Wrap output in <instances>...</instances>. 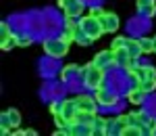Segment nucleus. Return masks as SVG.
Here are the masks:
<instances>
[{"mask_svg":"<svg viewBox=\"0 0 156 136\" xmlns=\"http://www.w3.org/2000/svg\"><path fill=\"white\" fill-rule=\"evenodd\" d=\"M110 48L117 50V48H125L129 55H131L133 59H137L140 55H142V48H140V42L137 40H133V38H123V36H117L112 42H110Z\"/></svg>","mask_w":156,"mask_h":136,"instance_id":"nucleus-4","label":"nucleus"},{"mask_svg":"<svg viewBox=\"0 0 156 136\" xmlns=\"http://www.w3.org/2000/svg\"><path fill=\"white\" fill-rule=\"evenodd\" d=\"M135 4H137V11L148 19H152L156 15V0H137Z\"/></svg>","mask_w":156,"mask_h":136,"instance_id":"nucleus-14","label":"nucleus"},{"mask_svg":"<svg viewBox=\"0 0 156 136\" xmlns=\"http://www.w3.org/2000/svg\"><path fill=\"white\" fill-rule=\"evenodd\" d=\"M77 71H79V65H67L62 69V74H60V80H67L69 74H77Z\"/></svg>","mask_w":156,"mask_h":136,"instance_id":"nucleus-24","label":"nucleus"},{"mask_svg":"<svg viewBox=\"0 0 156 136\" xmlns=\"http://www.w3.org/2000/svg\"><path fill=\"white\" fill-rule=\"evenodd\" d=\"M73 38H75V44H79V46H90V44H92V40L85 36V34L81 32V29H79V27L73 32Z\"/></svg>","mask_w":156,"mask_h":136,"instance_id":"nucleus-19","label":"nucleus"},{"mask_svg":"<svg viewBox=\"0 0 156 136\" xmlns=\"http://www.w3.org/2000/svg\"><path fill=\"white\" fill-rule=\"evenodd\" d=\"M140 48H142V55H150L154 52V40L152 38H140Z\"/></svg>","mask_w":156,"mask_h":136,"instance_id":"nucleus-18","label":"nucleus"},{"mask_svg":"<svg viewBox=\"0 0 156 136\" xmlns=\"http://www.w3.org/2000/svg\"><path fill=\"white\" fill-rule=\"evenodd\" d=\"M60 9L65 11V17H81V13L85 9V2L83 0H56Z\"/></svg>","mask_w":156,"mask_h":136,"instance_id":"nucleus-5","label":"nucleus"},{"mask_svg":"<svg viewBox=\"0 0 156 136\" xmlns=\"http://www.w3.org/2000/svg\"><path fill=\"white\" fill-rule=\"evenodd\" d=\"M6 113H9V117H11V122H12V128H19V124H21V113H19V109L11 107V109H6Z\"/></svg>","mask_w":156,"mask_h":136,"instance_id":"nucleus-21","label":"nucleus"},{"mask_svg":"<svg viewBox=\"0 0 156 136\" xmlns=\"http://www.w3.org/2000/svg\"><path fill=\"white\" fill-rule=\"evenodd\" d=\"M77 74L81 75L83 86L90 88V90H98L100 86H104V69L96 67L94 63H87L85 67H79Z\"/></svg>","mask_w":156,"mask_h":136,"instance_id":"nucleus-1","label":"nucleus"},{"mask_svg":"<svg viewBox=\"0 0 156 136\" xmlns=\"http://www.w3.org/2000/svg\"><path fill=\"white\" fill-rule=\"evenodd\" d=\"M104 13H106V11H104L102 6H92V9H90V15H92V17H98V19H100Z\"/></svg>","mask_w":156,"mask_h":136,"instance_id":"nucleus-27","label":"nucleus"},{"mask_svg":"<svg viewBox=\"0 0 156 136\" xmlns=\"http://www.w3.org/2000/svg\"><path fill=\"white\" fill-rule=\"evenodd\" d=\"M12 46H17V34L11 36L9 40H4V42H0V48H2V50H11Z\"/></svg>","mask_w":156,"mask_h":136,"instance_id":"nucleus-23","label":"nucleus"},{"mask_svg":"<svg viewBox=\"0 0 156 136\" xmlns=\"http://www.w3.org/2000/svg\"><path fill=\"white\" fill-rule=\"evenodd\" d=\"M92 63L100 67V69H106V67H115V50H100L96 52V57L92 59Z\"/></svg>","mask_w":156,"mask_h":136,"instance_id":"nucleus-9","label":"nucleus"},{"mask_svg":"<svg viewBox=\"0 0 156 136\" xmlns=\"http://www.w3.org/2000/svg\"><path fill=\"white\" fill-rule=\"evenodd\" d=\"M104 124H106V117H100V115L96 113L94 124H92V128H94V136H104Z\"/></svg>","mask_w":156,"mask_h":136,"instance_id":"nucleus-17","label":"nucleus"},{"mask_svg":"<svg viewBox=\"0 0 156 136\" xmlns=\"http://www.w3.org/2000/svg\"><path fill=\"white\" fill-rule=\"evenodd\" d=\"M152 40H154V52H156V38H152Z\"/></svg>","mask_w":156,"mask_h":136,"instance_id":"nucleus-29","label":"nucleus"},{"mask_svg":"<svg viewBox=\"0 0 156 136\" xmlns=\"http://www.w3.org/2000/svg\"><path fill=\"white\" fill-rule=\"evenodd\" d=\"M0 36H2L0 42H4V40H9L11 36H15V34H12V29H11V25L6 23V21H0Z\"/></svg>","mask_w":156,"mask_h":136,"instance_id":"nucleus-22","label":"nucleus"},{"mask_svg":"<svg viewBox=\"0 0 156 136\" xmlns=\"http://www.w3.org/2000/svg\"><path fill=\"white\" fill-rule=\"evenodd\" d=\"M94 99L98 100V105H102V107H115L117 103H119V96H117V92L115 90H110L106 86H100L94 92Z\"/></svg>","mask_w":156,"mask_h":136,"instance_id":"nucleus-6","label":"nucleus"},{"mask_svg":"<svg viewBox=\"0 0 156 136\" xmlns=\"http://www.w3.org/2000/svg\"><path fill=\"white\" fill-rule=\"evenodd\" d=\"M79 113V109H77V103H75V99H65L60 100V117L67 122V126L71 124L73 119H75V115Z\"/></svg>","mask_w":156,"mask_h":136,"instance_id":"nucleus-7","label":"nucleus"},{"mask_svg":"<svg viewBox=\"0 0 156 136\" xmlns=\"http://www.w3.org/2000/svg\"><path fill=\"white\" fill-rule=\"evenodd\" d=\"M100 23H102V27H104V32L106 34H115V32H119V15L117 13H112V11H106L102 17H100Z\"/></svg>","mask_w":156,"mask_h":136,"instance_id":"nucleus-8","label":"nucleus"},{"mask_svg":"<svg viewBox=\"0 0 156 136\" xmlns=\"http://www.w3.org/2000/svg\"><path fill=\"white\" fill-rule=\"evenodd\" d=\"M34 42L31 36H17V46H29Z\"/></svg>","mask_w":156,"mask_h":136,"instance_id":"nucleus-26","label":"nucleus"},{"mask_svg":"<svg viewBox=\"0 0 156 136\" xmlns=\"http://www.w3.org/2000/svg\"><path fill=\"white\" fill-rule=\"evenodd\" d=\"M37 132L34 130V128H27V130H15L11 136H36Z\"/></svg>","mask_w":156,"mask_h":136,"instance_id":"nucleus-25","label":"nucleus"},{"mask_svg":"<svg viewBox=\"0 0 156 136\" xmlns=\"http://www.w3.org/2000/svg\"><path fill=\"white\" fill-rule=\"evenodd\" d=\"M115 65H117V67H123V69L127 71V69L135 67V59H133L125 48H117L115 50Z\"/></svg>","mask_w":156,"mask_h":136,"instance_id":"nucleus-11","label":"nucleus"},{"mask_svg":"<svg viewBox=\"0 0 156 136\" xmlns=\"http://www.w3.org/2000/svg\"><path fill=\"white\" fill-rule=\"evenodd\" d=\"M77 23H79V29H81V32H83L92 42H96L102 34H106L98 17H92V15H87V17H79V21H77Z\"/></svg>","mask_w":156,"mask_h":136,"instance_id":"nucleus-3","label":"nucleus"},{"mask_svg":"<svg viewBox=\"0 0 156 136\" xmlns=\"http://www.w3.org/2000/svg\"><path fill=\"white\" fill-rule=\"evenodd\" d=\"M127 100L133 103V105H142V103L146 100V92H144V90H140L137 86H133L131 90L127 92Z\"/></svg>","mask_w":156,"mask_h":136,"instance_id":"nucleus-15","label":"nucleus"},{"mask_svg":"<svg viewBox=\"0 0 156 136\" xmlns=\"http://www.w3.org/2000/svg\"><path fill=\"white\" fill-rule=\"evenodd\" d=\"M123 124L119 122V117H106L104 124V136H121Z\"/></svg>","mask_w":156,"mask_h":136,"instance_id":"nucleus-13","label":"nucleus"},{"mask_svg":"<svg viewBox=\"0 0 156 136\" xmlns=\"http://www.w3.org/2000/svg\"><path fill=\"white\" fill-rule=\"evenodd\" d=\"M137 88L144 90L146 94H150V92H154V90H156V80H152V77H150V80H140Z\"/></svg>","mask_w":156,"mask_h":136,"instance_id":"nucleus-20","label":"nucleus"},{"mask_svg":"<svg viewBox=\"0 0 156 136\" xmlns=\"http://www.w3.org/2000/svg\"><path fill=\"white\" fill-rule=\"evenodd\" d=\"M67 132L69 136H94V128L83 122H71L67 126Z\"/></svg>","mask_w":156,"mask_h":136,"instance_id":"nucleus-12","label":"nucleus"},{"mask_svg":"<svg viewBox=\"0 0 156 136\" xmlns=\"http://www.w3.org/2000/svg\"><path fill=\"white\" fill-rule=\"evenodd\" d=\"M69 46H71V44H69L62 36H50V38H46V40L42 42L44 52H46L48 57H52V59H62V57L69 52Z\"/></svg>","mask_w":156,"mask_h":136,"instance_id":"nucleus-2","label":"nucleus"},{"mask_svg":"<svg viewBox=\"0 0 156 136\" xmlns=\"http://www.w3.org/2000/svg\"><path fill=\"white\" fill-rule=\"evenodd\" d=\"M11 130H12V122H11V117H9V113L6 111H2L0 113V134H11Z\"/></svg>","mask_w":156,"mask_h":136,"instance_id":"nucleus-16","label":"nucleus"},{"mask_svg":"<svg viewBox=\"0 0 156 136\" xmlns=\"http://www.w3.org/2000/svg\"><path fill=\"white\" fill-rule=\"evenodd\" d=\"M50 113H52V115H58L60 113V103H52V105H50Z\"/></svg>","mask_w":156,"mask_h":136,"instance_id":"nucleus-28","label":"nucleus"},{"mask_svg":"<svg viewBox=\"0 0 156 136\" xmlns=\"http://www.w3.org/2000/svg\"><path fill=\"white\" fill-rule=\"evenodd\" d=\"M75 103H77V109L85 113H96L98 111V100L90 94H79L75 96Z\"/></svg>","mask_w":156,"mask_h":136,"instance_id":"nucleus-10","label":"nucleus"}]
</instances>
